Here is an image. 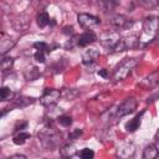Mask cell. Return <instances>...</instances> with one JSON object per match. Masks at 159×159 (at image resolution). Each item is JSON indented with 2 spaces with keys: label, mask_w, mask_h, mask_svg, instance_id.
I'll return each mask as SVG.
<instances>
[{
  "label": "cell",
  "mask_w": 159,
  "mask_h": 159,
  "mask_svg": "<svg viewBox=\"0 0 159 159\" xmlns=\"http://www.w3.org/2000/svg\"><path fill=\"white\" fill-rule=\"evenodd\" d=\"M35 102V98L32 97H26V96H20L17 99H16V106H20V107H25V106H29L31 103Z\"/></svg>",
  "instance_id": "24"
},
{
  "label": "cell",
  "mask_w": 159,
  "mask_h": 159,
  "mask_svg": "<svg viewBox=\"0 0 159 159\" xmlns=\"http://www.w3.org/2000/svg\"><path fill=\"white\" fill-rule=\"evenodd\" d=\"M12 96H14V93L11 92V89H10L9 87H5V86L1 87V89H0V98H1V101L11 99Z\"/></svg>",
  "instance_id": "25"
},
{
  "label": "cell",
  "mask_w": 159,
  "mask_h": 159,
  "mask_svg": "<svg viewBox=\"0 0 159 159\" xmlns=\"http://www.w3.org/2000/svg\"><path fill=\"white\" fill-rule=\"evenodd\" d=\"M34 58L40 62V63H43L45 62V52L43 51H36L35 55H34Z\"/></svg>",
  "instance_id": "31"
},
{
  "label": "cell",
  "mask_w": 159,
  "mask_h": 159,
  "mask_svg": "<svg viewBox=\"0 0 159 159\" xmlns=\"http://www.w3.org/2000/svg\"><path fill=\"white\" fill-rule=\"evenodd\" d=\"M14 66V58L11 56H2V60H1V71L2 72H6V71H10Z\"/></svg>",
  "instance_id": "22"
},
{
  "label": "cell",
  "mask_w": 159,
  "mask_h": 159,
  "mask_svg": "<svg viewBox=\"0 0 159 159\" xmlns=\"http://www.w3.org/2000/svg\"><path fill=\"white\" fill-rule=\"evenodd\" d=\"M57 120H58V123H60L62 127H70V125L72 124V118H71L70 116L62 114V116H60V117L57 118Z\"/></svg>",
  "instance_id": "28"
},
{
  "label": "cell",
  "mask_w": 159,
  "mask_h": 159,
  "mask_svg": "<svg viewBox=\"0 0 159 159\" xmlns=\"http://www.w3.org/2000/svg\"><path fill=\"white\" fill-rule=\"evenodd\" d=\"M81 135H82V129H73L72 132H70L68 139H70V140H75V139L80 138Z\"/></svg>",
  "instance_id": "30"
},
{
  "label": "cell",
  "mask_w": 159,
  "mask_h": 159,
  "mask_svg": "<svg viewBox=\"0 0 159 159\" xmlns=\"http://www.w3.org/2000/svg\"><path fill=\"white\" fill-rule=\"evenodd\" d=\"M135 153V147L134 144L132 143H125V144H122L118 149H117V155L119 158H123V159H129L134 155Z\"/></svg>",
  "instance_id": "10"
},
{
  "label": "cell",
  "mask_w": 159,
  "mask_h": 159,
  "mask_svg": "<svg viewBox=\"0 0 159 159\" xmlns=\"http://www.w3.org/2000/svg\"><path fill=\"white\" fill-rule=\"evenodd\" d=\"M34 47L37 50V51H43V52H50L51 50H48V46L47 43L45 42H35L34 43Z\"/></svg>",
  "instance_id": "29"
},
{
  "label": "cell",
  "mask_w": 159,
  "mask_h": 159,
  "mask_svg": "<svg viewBox=\"0 0 159 159\" xmlns=\"http://www.w3.org/2000/svg\"><path fill=\"white\" fill-rule=\"evenodd\" d=\"M77 21L80 24L81 27L83 29H87V30H92L94 27H97L101 22V20L94 16V15H91V14H86V12H81L77 15Z\"/></svg>",
  "instance_id": "6"
},
{
  "label": "cell",
  "mask_w": 159,
  "mask_h": 159,
  "mask_svg": "<svg viewBox=\"0 0 159 159\" xmlns=\"http://www.w3.org/2000/svg\"><path fill=\"white\" fill-rule=\"evenodd\" d=\"M39 139H40V143L41 145L47 149V150H52V149H56L60 143H61V135L60 133L52 128V127H43L40 132H39Z\"/></svg>",
  "instance_id": "1"
},
{
  "label": "cell",
  "mask_w": 159,
  "mask_h": 159,
  "mask_svg": "<svg viewBox=\"0 0 159 159\" xmlns=\"http://www.w3.org/2000/svg\"><path fill=\"white\" fill-rule=\"evenodd\" d=\"M62 114H63V109H62L61 107L55 106V104L50 106L48 109H47V117H48L50 119H57V118H58L60 116H62Z\"/></svg>",
  "instance_id": "20"
},
{
  "label": "cell",
  "mask_w": 159,
  "mask_h": 159,
  "mask_svg": "<svg viewBox=\"0 0 159 159\" xmlns=\"http://www.w3.org/2000/svg\"><path fill=\"white\" fill-rule=\"evenodd\" d=\"M78 155H80L82 159H92V158L94 157V152H93L92 149H89V148H83V149L78 153Z\"/></svg>",
  "instance_id": "27"
},
{
  "label": "cell",
  "mask_w": 159,
  "mask_h": 159,
  "mask_svg": "<svg viewBox=\"0 0 159 159\" xmlns=\"http://www.w3.org/2000/svg\"><path fill=\"white\" fill-rule=\"evenodd\" d=\"M138 65V61L135 58H124L114 70L113 72V80L114 82H119L125 80L133 71V68Z\"/></svg>",
  "instance_id": "2"
},
{
  "label": "cell",
  "mask_w": 159,
  "mask_h": 159,
  "mask_svg": "<svg viewBox=\"0 0 159 159\" xmlns=\"http://www.w3.org/2000/svg\"><path fill=\"white\" fill-rule=\"evenodd\" d=\"M7 159H26V155H22V154H15V155L9 157Z\"/></svg>",
  "instance_id": "34"
},
{
  "label": "cell",
  "mask_w": 159,
  "mask_h": 159,
  "mask_svg": "<svg viewBox=\"0 0 159 159\" xmlns=\"http://www.w3.org/2000/svg\"><path fill=\"white\" fill-rule=\"evenodd\" d=\"M96 39H97L96 37V34L93 31H91V30H87V31H84L83 34H81L77 37V45L83 47V46H87V45L94 42Z\"/></svg>",
  "instance_id": "11"
},
{
  "label": "cell",
  "mask_w": 159,
  "mask_h": 159,
  "mask_svg": "<svg viewBox=\"0 0 159 159\" xmlns=\"http://www.w3.org/2000/svg\"><path fill=\"white\" fill-rule=\"evenodd\" d=\"M15 45V41L12 39H10L9 36H6L4 32H1V39H0V52L4 56L7 51H10Z\"/></svg>",
  "instance_id": "13"
},
{
  "label": "cell",
  "mask_w": 159,
  "mask_h": 159,
  "mask_svg": "<svg viewBox=\"0 0 159 159\" xmlns=\"http://www.w3.org/2000/svg\"><path fill=\"white\" fill-rule=\"evenodd\" d=\"M142 27H143V34L145 36H148L150 39L155 37V35L159 31V16H155V15L147 16L143 20Z\"/></svg>",
  "instance_id": "3"
},
{
  "label": "cell",
  "mask_w": 159,
  "mask_h": 159,
  "mask_svg": "<svg viewBox=\"0 0 159 159\" xmlns=\"http://www.w3.org/2000/svg\"><path fill=\"white\" fill-rule=\"evenodd\" d=\"M159 84V70L157 71H153L150 72L149 75H147L145 77H143L139 83H138V87H140L142 89H153L154 87H157Z\"/></svg>",
  "instance_id": "8"
},
{
  "label": "cell",
  "mask_w": 159,
  "mask_h": 159,
  "mask_svg": "<svg viewBox=\"0 0 159 159\" xmlns=\"http://www.w3.org/2000/svg\"><path fill=\"white\" fill-rule=\"evenodd\" d=\"M76 153H77L76 147L73 144H70V143L68 144H65V145H62L60 148V154L63 158H71V157L76 155Z\"/></svg>",
  "instance_id": "18"
},
{
  "label": "cell",
  "mask_w": 159,
  "mask_h": 159,
  "mask_svg": "<svg viewBox=\"0 0 159 159\" xmlns=\"http://www.w3.org/2000/svg\"><path fill=\"white\" fill-rule=\"evenodd\" d=\"M118 4H119V0H99V6L106 12L113 11Z\"/></svg>",
  "instance_id": "19"
},
{
  "label": "cell",
  "mask_w": 159,
  "mask_h": 159,
  "mask_svg": "<svg viewBox=\"0 0 159 159\" xmlns=\"http://www.w3.org/2000/svg\"><path fill=\"white\" fill-rule=\"evenodd\" d=\"M63 34H66V35H73V27L72 26H65L63 27Z\"/></svg>",
  "instance_id": "32"
},
{
  "label": "cell",
  "mask_w": 159,
  "mask_h": 159,
  "mask_svg": "<svg viewBox=\"0 0 159 159\" xmlns=\"http://www.w3.org/2000/svg\"><path fill=\"white\" fill-rule=\"evenodd\" d=\"M155 142H157V148H158V150H159V129H158V132L155 133Z\"/></svg>",
  "instance_id": "35"
},
{
  "label": "cell",
  "mask_w": 159,
  "mask_h": 159,
  "mask_svg": "<svg viewBox=\"0 0 159 159\" xmlns=\"http://www.w3.org/2000/svg\"><path fill=\"white\" fill-rule=\"evenodd\" d=\"M30 137H31L30 133L24 132V130H20V132H17V133L14 135V143H15L16 145H21V144H24Z\"/></svg>",
  "instance_id": "21"
},
{
  "label": "cell",
  "mask_w": 159,
  "mask_h": 159,
  "mask_svg": "<svg viewBox=\"0 0 159 159\" xmlns=\"http://www.w3.org/2000/svg\"><path fill=\"white\" fill-rule=\"evenodd\" d=\"M140 5L144 9H154L159 5V0H140Z\"/></svg>",
  "instance_id": "26"
},
{
  "label": "cell",
  "mask_w": 159,
  "mask_h": 159,
  "mask_svg": "<svg viewBox=\"0 0 159 159\" xmlns=\"http://www.w3.org/2000/svg\"><path fill=\"white\" fill-rule=\"evenodd\" d=\"M143 113L144 112H142V113H139V114H137L133 119H130L127 124H125V129L128 130V132H135L139 127H140V119H142V116H143Z\"/></svg>",
  "instance_id": "17"
},
{
  "label": "cell",
  "mask_w": 159,
  "mask_h": 159,
  "mask_svg": "<svg viewBox=\"0 0 159 159\" xmlns=\"http://www.w3.org/2000/svg\"><path fill=\"white\" fill-rule=\"evenodd\" d=\"M36 22H37V26L39 27H46L48 24H50V17L46 12H40L37 16H36Z\"/></svg>",
  "instance_id": "23"
},
{
  "label": "cell",
  "mask_w": 159,
  "mask_h": 159,
  "mask_svg": "<svg viewBox=\"0 0 159 159\" xmlns=\"http://www.w3.org/2000/svg\"><path fill=\"white\" fill-rule=\"evenodd\" d=\"M122 41H123V45H124L125 50H134V48H137L139 46V42H140L139 36H137V35L125 36V37L122 39Z\"/></svg>",
  "instance_id": "14"
},
{
  "label": "cell",
  "mask_w": 159,
  "mask_h": 159,
  "mask_svg": "<svg viewBox=\"0 0 159 159\" xmlns=\"http://www.w3.org/2000/svg\"><path fill=\"white\" fill-rule=\"evenodd\" d=\"M137 99L133 98V97H129L127 99H124L119 106L118 108L116 109V117L117 118H122L124 116H128L130 113H133L135 109H137Z\"/></svg>",
  "instance_id": "5"
},
{
  "label": "cell",
  "mask_w": 159,
  "mask_h": 159,
  "mask_svg": "<svg viewBox=\"0 0 159 159\" xmlns=\"http://www.w3.org/2000/svg\"><path fill=\"white\" fill-rule=\"evenodd\" d=\"M99 57V52L96 48H87L82 53V62L84 65H92L94 63Z\"/></svg>",
  "instance_id": "12"
},
{
  "label": "cell",
  "mask_w": 159,
  "mask_h": 159,
  "mask_svg": "<svg viewBox=\"0 0 159 159\" xmlns=\"http://www.w3.org/2000/svg\"><path fill=\"white\" fill-rule=\"evenodd\" d=\"M98 75H99L101 77H103V78H107V77H108V72H107V70H106V68L99 70V71H98Z\"/></svg>",
  "instance_id": "33"
},
{
  "label": "cell",
  "mask_w": 159,
  "mask_h": 159,
  "mask_svg": "<svg viewBox=\"0 0 159 159\" xmlns=\"http://www.w3.org/2000/svg\"><path fill=\"white\" fill-rule=\"evenodd\" d=\"M120 35L117 30H108V31H104L103 34L99 35V43L106 47L107 50H111L118 43V41L120 40Z\"/></svg>",
  "instance_id": "4"
},
{
  "label": "cell",
  "mask_w": 159,
  "mask_h": 159,
  "mask_svg": "<svg viewBox=\"0 0 159 159\" xmlns=\"http://www.w3.org/2000/svg\"><path fill=\"white\" fill-rule=\"evenodd\" d=\"M61 92L55 88H46L40 98V103L45 107H50L52 104H56V102L60 99Z\"/></svg>",
  "instance_id": "7"
},
{
  "label": "cell",
  "mask_w": 159,
  "mask_h": 159,
  "mask_svg": "<svg viewBox=\"0 0 159 159\" xmlns=\"http://www.w3.org/2000/svg\"><path fill=\"white\" fill-rule=\"evenodd\" d=\"M134 21L129 17H127L125 15H114L111 20V25L114 26L118 30H128L133 26Z\"/></svg>",
  "instance_id": "9"
},
{
  "label": "cell",
  "mask_w": 159,
  "mask_h": 159,
  "mask_svg": "<svg viewBox=\"0 0 159 159\" xmlns=\"http://www.w3.org/2000/svg\"><path fill=\"white\" fill-rule=\"evenodd\" d=\"M159 155V150L155 144H148L143 150V159H154Z\"/></svg>",
  "instance_id": "15"
},
{
  "label": "cell",
  "mask_w": 159,
  "mask_h": 159,
  "mask_svg": "<svg viewBox=\"0 0 159 159\" xmlns=\"http://www.w3.org/2000/svg\"><path fill=\"white\" fill-rule=\"evenodd\" d=\"M40 76V70L36 66H30L24 71V77L26 81H35Z\"/></svg>",
  "instance_id": "16"
}]
</instances>
